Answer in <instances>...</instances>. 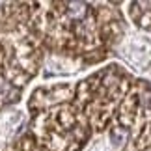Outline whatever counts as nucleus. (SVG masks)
Wrapping results in <instances>:
<instances>
[{
  "instance_id": "obj_1",
  "label": "nucleus",
  "mask_w": 151,
  "mask_h": 151,
  "mask_svg": "<svg viewBox=\"0 0 151 151\" xmlns=\"http://www.w3.org/2000/svg\"><path fill=\"white\" fill-rule=\"evenodd\" d=\"M49 11L28 13L39 39L52 50L95 63L106 58L123 32V19L116 6L88 2L45 4Z\"/></svg>"
}]
</instances>
